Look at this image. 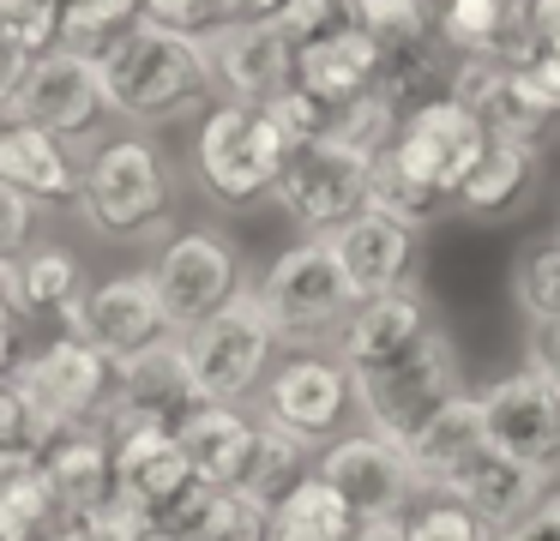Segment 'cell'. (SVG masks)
<instances>
[{"label": "cell", "mask_w": 560, "mask_h": 541, "mask_svg": "<svg viewBox=\"0 0 560 541\" xmlns=\"http://www.w3.org/2000/svg\"><path fill=\"white\" fill-rule=\"evenodd\" d=\"M31 60L19 55V48L0 43V120H13V96H19V79H25Z\"/></svg>", "instance_id": "cell-54"}, {"label": "cell", "mask_w": 560, "mask_h": 541, "mask_svg": "<svg viewBox=\"0 0 560 541\" xmlns=\"http://www.w3.org/2000/svg\"><path fill=\"white\" fill-rule=\"evenodd\" d=\"M283 156H290V139L271 127L266 108L254 103H211L206 115L194 120V139H187V175L206 192L218 211H254V204L271 199L283 175Z\"/></svg>", "instance_id": "cell-3"}, {"label": "cell", "mask_w": 560, "mask_h": 541, "mask_svg": "<svg viewBox=\"0 0 560 541\" xmlns=\"http://www.w3.org/2000/svg\"><path fill=\"white\" fill-rule=\"evenodd\" d=\"M254 301L266 307L283 349H331L355 307L338 259L319 235H302L283 252H271V264L254 277Z\"/></svg>", "instance_id": "cell-4"}, {"label": "cell", "mask_w": 560, "mask_h": 541, "mask_svg": "<svg viewBox=\"0 0 560 541\" xmlns=\"http://www.w3.org/2000/svg\"><path fill=\"white\" fill-rule=\"evenodd\" d=\"M266 115H271V127H278L283 139H290V151H295V144H307V139H326V127H331V108L319 103V96L295 91V84L271 96Z\"/></svg>", "instance_id": "cell-43"}, {"label": "cell", "mask_w": 560, "mask_h": 541, "mask_svg": "<svg viewBox=\"0 0 560 541\" xmlns=\"http://www.w3.org/2000/svg\"><path fill=\"white\" fill-rule=\"evenodd\" d=\"M368 211H380V216H392V223H404V228H434L440 216L452 211L440 192H428L422 180H410L398 163H392V151H380L374 156V175H368Z\"/></svg>", "instance_id": "cell-35"}, {"label": "cell", "mask_w": 560, "mask_h": 541, "mask_svg": "<svg viewBox=\"0 0 560 541\" xmlns=\"http://www.w3.org/2000/svg\"><path fill=\"white\" fill-rule=\"evenodd\" d=\"M314 475L331 481V487L343 493V505H350L362 524H404L410 505L422 499L410 463H404V451L392 439H380V433H368V427H350V433H338L331 445H319Z\"/></svg>", "instance_id": "cell-12"}, {"label": "cell", "mask_w": 560, "mask_h": 541, "mask_svg": "<svg viewBox=\"0 0 560 541\" xmlns=\"http://www.w3.org/2000/svg\"><path fill=\"white\" fill-rule=\"evenodd\" d=\"M254 433H259V415L247 403H199L194 415L175 427L187 463H194V481L206 487H235L247 451H254Z\"/></svg>", "instance_id": "cell-27"}, {"label": "cell", "mask_w": 560, "mask_h": 541, "mask_svg": "<svg viewBox=\"0 0 560 541\" xmlns=\"http://www.w3.org/2000/svg\"><path fill=\"white\" fill-rule=\"evenodd\" d=\"M355 31L386 55V48L434 43L440 19H434V0H355Z\"/></svg>", "instance_id": "cell-37"}, {"label": "cell", "mask_w": 560, "mask_h": 541, "mask_svg": "<svg viewBox=\"0 0 560 541\" xmlns=\"http://www.w3.org/2000/svg\"><path fill=\"white\" fill-rule=\"evenodd\" d=\"M19 409L31 415L37 433H61V427H85V421H103L109 409V385L115 367L73 331H49L37 343H25V355L7 373Z\"/></svg>", "instance_id": "cell-5"}, {"label": "cell", "mask_w": 560, "mask_h": 541, "mask_svg": "<svg viewBox=\"0 0 560 541\" xmlns=\"http://www.w3.org/2000/svg\"><path fill=\"white\" fill-rule=\"evenodd\" d=\"M524 36L548 55H560V0H524Z\"/></svg>", "instance_id": "cell-50"}, {"label": "cell", "mask_w": 560, "mask_h": 541, "mask_svg": "<svg viewBox=\"0 0 560 541\" xmlns=\"http://www.w3.org/2000/svg\"><path fill=\"white\" fill-rule=\"evenodd\" d=\"M61 331L85 337L109 367H115V361H127V355H139V349H151L158 337H175L170 319H163V307H158V289H151L145 264L91 283L85 301L73 307V319H67Z\"/></svg>", "instance_id": "cell-16"}, {"label": "cell", "mask_w": 560, "mask_h": 541, "mask_svg": "<svg viewBox=\"0 0 560 541\" xmlns=\"http://www.w3.org/2000/svg\"><path fill=\"white\" fill-rule=\"evenodd\" d=\"M290 0H218V24H278Z\"/></svg>", "instance_id": "cell-52"}, {"label": "cell", "mask_w": 560, "mask_h": 541, "mask_svg": "<svg viewBox=\"0 0 560 541\" xmlns=\"http://www.w3.org/2000/svg\"><path fill=\"white\" fill-rule=\"evenodd\" d=\"M151 289H158V307L170 319V331H194L206 325L218 307H230L247 289V259L218 223H182L158 240V259L145 264Z\"/></svg>", "instance_id": "cell-7"}, {"label": "cell", "mask_w": 560, "mask_h": 541, "mask_svg": "<svg viewBox=\"0 0 560 541\" xmlns=\"http://www.w3.org/2000/svg\"><path fill=\"white\" fill-rule=\"evenodd\" d=\"M91 277L67 240H31L13 259V271L0 277V295L13 301V313L25 325H67L73 307L85 301Z\"/></svg>", "instance_id": "cell-21"}, {"label": "cell", "mask_w": 560, "mask_h": 541, "mask_svg": "<svg viewBox=\"0 0 560 541\" xmlns=\"http://www.w3.org/2000/svg\"><path fill=\"white\" fill-rule=\"evenodd\" d=\"M548 487H555L548 475H536V469H524V463H512V457H500V451H488V445H482V451L464 457V469L452 475L446 499L470 505L488 529H506V524H518V517L530 511Z\"/></svg>", "instance_id": "cell-26"}, {"label": "cell", "mask_w": 560, "mask_h": 541, "mask_svg": "<svg viewBox=\"0 0 560 541\" xmlns=\"http://www.w3.org/2000/svg\"><path fill=\"white\" fill-rule=\"evenodd\" d=\"M13 120L43 127V132H55V139L85 151V139H97L103 120H109L97 55H79V48H49V55H37L25 67V79H19Z\"/></svg>", "instance_id": "cell-11"}, {"label": "cell", "mask_w": 560, "mask_h": 541, "mask_svg": "<svg viewBox=\"0 0 560 541\" xmlns=\"http://www.w3.org/2000/svg\"><path fill=\"white\" fill-rule=\"evenodd\" d=\"M416 240L422 235L404 228V223H392V216L355 211L343 228L326 235V247H331V259H338L350 295L368 301V295H392V289H404L416 277Z\"/></svg>", "instance_id": "cell-19"}, {"label": "cell", "mask_w": 560, "mask_h": 541, "mask_svg": "<svg viewBox=\"0 0 560 541\" xmlns=\"http://www.w3.org/2000/svg\"><path fill=\"white\" fill-rule=\"evenodd\" d=\"M542 180V144L530 139H488L476 168L458 187V211L464 216H506L530 199V187Z\"/></svg>", "instance_id": "cell-28"}, {"label": "cell", "mask_w": 560, "mask_h": 541, "mask_svg": "<svg viewBox=\"0 0 560 541\" xmlns=\"http://www.w3.org/2000/svg\"><path fill=\"white\" fill-rule=\"evenodd\" d=\"M199 409L194 373H187L182 337H158L151 349L115 361V385H109V409L103 427L109 433H133V427H182Z\"/></svg>", "instance_id": "cell-15"}, {"label": "cell", "mask_w": 560, "mask_h": 541, "mask_svg": "<svg viewBox=\"0 0 560 541\" xmlns=\"http://www.w3.org/2000/svg\"><path fill=\"white\" fill-rule=\"evenodd\" d=\"M398 451H404V463H410L422 499L428 493H446L452 475L464 469V457L482 451V409H476V391H458L446 409H434Z\"/></svg>", "instance_id": "cell-25"}, {"label": "cell", "mask_w": 560, "mask_h": 541, "mask_svg": "<svg viewBox=\"0 0 560 541\" xmlns=\"http://www.w3.org/2000/svg\"><path fill=\"white\" fill-rule=\"evenodd\" d=\"M524 367H530L542 385L560 391V319L530 325V337H524Z\"/></svg>", "instance_id": "cell-49"}, {"label": "cell", "mask_w": 560, "mask_h": 541, "mask_svg": "<svg viewBox=\"0 0 560 541\" xmlns=\"http://www.w3.org/2000/svg\"><path fill=\"white\" fill-rule=\"evenodd\" d=\"M428 331H434L428 295L416 283H404V289H392V295L355 301L343 331H338V343H331V355L350 373H374V367H392L398 355H410Z\"/></svg>", "instance_id": "cell-18"}, {"label": "cell", "mask_w": 560, "mask_h": 541, "mask_svg": "<svg viewBox=\"0 0 560 541\" xmlns=\"http://www.w3.org/2000/svg\"><path fill=\"white\" fill-rule=\"evenodd\" d=\"M482 409V445L512 463L536 469V475L555 481L560 475V391L542 385L530 367L494 379L488 391H476Z\"/></svg>", "instance_id": "cell-14"}, {"label": "cell", "mask_w": 560, "mask_h": 541, "mask_svg": "<svg viewBox=\"0 0 560 541\" xmlns=\"http://www.w3.org/2000/svg\"><path fill=\"white\" fill-rule=\"evenodd\" d=\"M25 343H31V337H25V319L13 313V301L0 295V379L13 373V361L25 355Z\"/></svg>", "instance_id": "cell-51"}, {"label": "cell", "mask_w": 560, "mask_h": 541, "mask_svg": "<svg viewBox=\"0 0 560 541\" xmlns=\"http://www.w3.org/2000/svg\"><path fill=\"white\" fill-rule=\"evenodd\" d=\"M314 469V451H307L302 439H290L283 427H271V421H259L254 433V451H247L242 475H235V493H242L247 505H259V511H271V505L283 499V493L295 487V481Z\"/></svg>", "instance_id": "cell-33"}, {"label": "cell", "mask_w": 560, "mask_h": 541, "mask_svg": "<svg viewBox=\"0 0 560 541\" xmlns=\"http://www.w3.org/2000/svg\"><path fill=\"white\" fill-rule=\"evenodd\" d=\"M446 96L470 108V120L488 132V139H542L548 115L518 91L506 60H452V79H446Z\"/></svg>", "instance_id": "cell-23"}, {"label": "cell", "mask_w": 560, "mask_h": 541, "mask_svg": "<svg viewBox=\"0 0 560 541\" xmlns=\"http://www.w3.org/2000/svg\"><path fill=\"white\" fill-rule=\"evenodd\" d=\"M103 67V96H109V120H127V132H163V127H194L211 103V60L206 43L170 24L139 19L97 55Z\"/></svg>", "instance_id": "cell-1"}, {"label": "cell", "mask_w": 560, "mask_h": 541, "mask_svg": "<svg viewBox=\"0 0 560 541\" xmlns=\"http://www.w3.org/2000/svg\"><path fill=\"white\" fill-rule=\"evenodd\" d=\"M49 541H91V536H85V529H79V524H61V529H55Z\"/></svg>", "instance_id": "cell-55"}, {"label": "cell", "mask_w": 560, "mask_h": 541, "mask_svg": "<svg viewBox=\"0 0 560 541\" xmlns=\"http://www.w3.org/2000/svg\"><path fill=\"white\" fill-rule=\"evenodd\" d=\"M109 445H115V439H109V427H103V421L43 433V481L55 487V499H61L67 524H79V517L97 511V505L115 493Z\"/></svg>", "instance_id": "cell-22"}, {"label": "cell", "mask_w": 560, "mask_h": 541, "mask_svg": "<svg viewBox=\"0 0 560 541\" xmlns=\"http://www.w3.org/2000/svg\"><path fill=\"white\" fill-rule=\"evenodd\" d=\"M158 541H163V536H158Z\"/></svg>", "instance_id": "cell-56"}, {"label": "cell", "mask_w": 560, "mask_h": 541, "mask_svg": "<svg viewBox=\"0 0 560 541\" xmlns=\"http://www.w3.org/2000/svg\"><path fill=\"white\" fill-rule=\"evenodd\" d=\"M440 43L452 60H512L524 36V0H434Z\"/></svg>", "instance_id": "cell-29"}, {"label": "cell", "mask_w": 560, "mask_h": 541, "mask_svg": "<svg viewBox=\"0 0 560 541\" xmlns=\"http://www.w3.org/2000/svg\"><path fill=\"white\" fill-rule=\"evenodd\" d=\"M380 79V48L368 43L362 31H343V36H326V43H307L295 48V91L319 96L326 108H343L350 96L374 91Z\"/></svg>", "instance_id": "cell-30"}, {"label": "cell", "mask_w": 560, "mask_h": 541, "mask_svg": "<svg viewBox=\"0 0 560 541\" xmlns=\"http://www.w3.org/2000/svg\"><path fill=\"white\" fill-rule=\"evenodd\" d=\"M254 415L302 439L307 451L331 445L355 421V379L331 349H283L254 397Z\"/></svg>", "instance_id": "cell-9"}, {"label": "cell", "mask_w": 560, "mask_h": 541, "mask_svg": "<svg viewBox=\"0 0 560 541\" xmlns=\"http://www.w3.org/2000/svg\"><path fill=\"white\" fill-rule=\"evenodd\" d=\"M0 43L25 60L61 48V0H0Z\"/></svg>", "instance_id": "cell-40"}, {"label": "cell", "mask_w": 560, "mask_h": 541, "mask_svg": "<svg viewBox=\"0 0 560 541\" xmlns=\"http://www.w3.org/2000/svg\"><path fill=\"white\" fill-rule=\"evenodd\" d=\"M350 379H355V421H362L368 433H380V439H392V445H404L458 391H470V385H464L458 349H452V337L440 331V325L410 349V355L392 361V367L350 373Z\"/></svg>", "instance_id": "cell-8"}, {"label": "cell", "mask_w": 560, "mask_h": 541, "mask_svg": "<svg viewBox=\"0 0 560 541\" xmlns=\"http://www.w3.org/2000/svg\"><path fill=\"white\" fill-rule=\"evenodd\" d=\"M494 541H560V487H548L518 524L494 529Z\"/></svg>", "instance_id": "cell-48"}, {"label": "cell", "mask_w": 560, "mask_h": 541, "mask_svg": "<svg viewBox=\"0 0 560 541\" xmlns=\"http://www.w3.org/2000/svg\"><path fill=\"white\" fill-rule=\"evenodd\" d=\"M404 541H494V529L470 511V505L446 499V493H428L410 505L404 517Z\"/></svg>", "instance_id": "cell-41"}, {"label": "cell", "mask_w": 560, "mask_h": 541, "mask_svg": "<svg viewBox=\"0 0 560 541\" xmlns=\"http://www.w3.org/2000/svg\"><path fill=\"white\" fill-rule=\"evenodd\" d=\"M175 211H182V168L151 132H115L79 151L73 216L85 235L109 247L163 240L175 228Z\"/></svg>", "instance_id": "cell-2"}, {"label": "cell", "mask_w": 560, "mask_h": 541, "mask_svg": "<svg viewBox=\"0 0 560 541\" xmlns=\"http://www.w3.org/2000/svg\"><path fill=\"white\" fill-rule=\"evenodd\" d=\"M355 536H362V517L314 469L266 511V541H355Z\"/></svg>", "instance_id": "cell-32"}, {"label": "cell", "mask_w": 560, "mask_h": 541, "mask_svg": "<svg viewBox=\"0 0 560 541\" xmlns=\"http://www.w3.org/2000/svg\"><path fill=\"white\" fill-rule=\"evenodd\" d=\"M19 439H37V427H31V415L19 409L13 385L0 379V451H7V445H19Z\"/></svg>", "instance_id": "cell-53"}, {"label": "cell", "mask_w": 560, "mask_h": 541, "mask_svg": "<svg viewBox=\"0 0 560 541\" xmlns=\"http://www.w3.org/2000/svg\"><path fill=\"white\" fill-rule=\"evenodd\" d=\"M512 307L524 313V325L560 319V228L530 235L512 252Z\"/></svg>", "instance_id": "cell-34"}, {"label": "cell", "mask_w": 560, "mask_h": 541, "mask_svg": "<svg viewBox=\"0 0 560 541\" xmlns=\"http://www.w3.org/2000/svg\"><path fill=\"white\" fill-rule=\"evenodd\" d=\"M512 67V79H518V91L530 96L536 108H542L548 120L560 115V55H548V48H536V43H524L518 55L506 60Z\"/></svg>", "instance_id": "cell-44"}, {"label": "cell", "mask_w": 560, "mask_h": 541, "mask_svg": "<svg viewBox=\"0 0 560 541\" xmlns=\"http://www.w3.org/2000/svg\"><path fill=\"white\" fill-rule=\"evenodd\" d=\"M109 475H115V493L133 499L139 511H151L158 524L187 487H194V463H187L182 439L170 427H133V433H109Z\"/></svg>", "instance_id": "cell-20"}, {"label": "cell", "mask_w": 560, "mask_h": 541, "mask_svg": "<svg viewBox=\"0 0 560 541\" xmlns=\"http://www.w3.org/2000/svg\"><path fill=\"white\" fill-rule=\"evenodd\" d=\"M158 536L163 541H266V511L247 505L235 487H194L158 517Z\"/></svg>", "instance_id": "cell-31"}, {"label": "cell", "mask_w": 560, "mask_h": 541, "mask_svg": "<svg viewBox=\"0 0 560 541\" xmlns=\"http://www.w3.org/2000/svg\"><path fill=\"white\" fill-rule=\"evenodd\" d=\"M278 31L290 48L343 36V31H355V0H290V7L278 12Z\"/></svg>", "instance_id": "cell-42"}, {"label": "cell", "mask_w": 560, "mask_h": 541, "mask_svg": "<svg viewBox=\"0 0 560 541\" xmlns=\"http://www.w3.org/2000/svg\"><path fill=\"white\" fill-rule=\"evenodd\" d=\"M139 19H145V0H61V48L103 55Z\"/></svg>", "instance_id": "cell-38"}, {"label": "cell", "mask_w": 560, "mask_h": 541, "mask_svg": "<svg viewBox=\"0 0 560 541\" xmlns=\"http://www.w3.org/2000/svg\"><path fill=\"white\" fill-rule=\"evenodd\" d=\"M398 120L404 115L380 91H362V96H350L343 108H331L326 139L350 144V151H362V156H380V151H392V139H398Z\"/></svg>", "instance_id": "cell-39"}, {"label": "cell", "mask_w": 560, "mask_h": 541, "mask_svg": "<svg viewBox=\"0 0 560 541\" xmlns=\"http://www.w3.org/2000/svg\"><path fill=\"white\" fill-rule=\"evenodd\" d=\"M61 524L67 511L55 499V487L43 481V469L0 481V541H49Z\"/></svg>", "instance_id": "cell-36"}, {"label": "cell", "mask_w": 560, "mask_h": 541, "mask_svg": "<svg viewBox=\"0 0 560 541\" xmlns=\"http://www.w3.org/2000/svg\"><path fill=\"white\" fill-rule=\"evenodd\" d=\"M199 43H206L211 84H218L223 103L266 108L295 79V48L283 43L278 24H211Z\"/></svg>", "instance_id": "cell-17"}, {"label": "cell", "mask_w": 560, "mask_h": 541, "mask_svg": "<svg viewBox=\"0 0 560 541\" xmlns=\"http://www.w3.org/2000/svg\"><path fill=\"white\" fill-rule=\"evenodd\" d=\"M0 187L25 192L31 204H73L79 144L25 127V120H0Z\"/></svg>", "instance_id": "cell-24"}, {"label": "cell", "mask_w": 560, "mask_h": 541, "mask_svg": "<svg viewBox=\"0 0 560 541\" xmlns=\"http://www.w3.org/2000/svg\"><path fill=\"white\" fill-rule=\"evenodd\" d=\"M37 216H43V204H31L13 187H0V277L13 271V259L37 240Z\"/></svg>", "instance_id": "cell-46"}, {"label": "cell", "mask_w": 560, "mask_h": 541, "mask_svg": "<svg viewBox=\"0 0 560 541\" xmlns=\"http://www.w3.org/2000/svg\"><path fill=\"white\" fill-rule=\"evenodd\" d=\"M145 19L170 24V31H187V36H206L218 24V0H145Z\"/></svg>", "instance_id": "cell-47"}, {"label": "cell", "mask_w": 560, "mask_h": 541, "mask_svg": "<svg viewBox=\"0 0 560 541\" xmlns=\"http://www.w3.org/2000/svg\"><path fill=\"white\" fill-rule=\"evenodd\" d=\"M182 355H187V373H194L199 403H247L254 409V397L266 385V373L278 367L283 343L271 331L266 307L254 301V283H247L230 307H218L206 325L182 331Z\"/></svg>", "instance_id": "cell-6"}, {"label": "cell", "mask_w": 560, "mask_h": 541, "mask_svg": "<svg viewBox=\"0 0 560 541\" xmlns=\"http://www.w3.org/2000/svg\"><path fill=\"white\" fill-rule=\"evenodd\" d=\"M368 175H374V156L350 151V144H338V139H307L283 156L271 204L290 216V228L326 240L331 228H343L355 211H368Z\"/></svg>", "instance_id": "cell-10"}, {"label": "cell", "mask_w": 560, "mask_h": 541, "mask_svg": "<svg viewBox=\"0 0 560 541\" xmlns=\"http://www.w3.org/2000/svg\"><path fill=\"white\" fill-rule=\"evenodd\" d=\"M79 529H85L91 541H158V524H151V511H139L133 499H121V493H109L97 511L79 517Z\"/></svg>", "instance_id": "cell-45"}, {"label": "cell", "mask_w": 560, "mask_h": 541, "mask_svg": "<svg viewBox=\"0 0 560 541\" xmlns=\"http://www.w3.org/2000/svg\"><path fill=\"white\" fill-rule=\"evenodd\" d=\"M482 144H488V132L470 120V108L452 103V96H428V103L404 108L398 139H392V163L458 211V187L476 168Z\"/></svg>", "instance_id": "cell-13"}]
</instances>
